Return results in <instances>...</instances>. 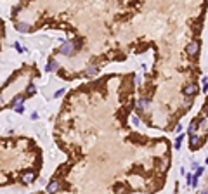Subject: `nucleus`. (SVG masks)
Returning <instances> with one entry per match:
<instances>
[{
  "mask_svg": "<svg viewBox=\"0 0 208 194\" xmlns=\"http://www.w3.org/2000/svg\"><path fill=\"white\" fill-rule=\"evenodd\" d=\"M198 50H199V42H191L189 45H187V49H186L187 56H196Z\"/></svg>",
  "mask_w": 208,
  "mask_h": 194,
  "instance_id": "obj_1",
  "label": "nucleus"
},
{
  "mask_svg": "<svg viewBox=\"0 0 208 194\" xmlns=\"http://www.w3.org/2000/svg\"><path fill=\"white\" fill-rule=\"evenodd\" d=\"M59 191V182L57 180H52V182H49V186H47V193L49 194H54Z\"/></svg>",
  "mask_w": 208,
  "mask_h": 194,
  "instance_id": "obj_2",
  "label": "nucleus"
},
{
  "mask_svg": "<svg viewBox=\"0 0 208 194\" xmlns=\"http://www.w3.org/2000/svg\"><path fill=\"white\" fill-rule=\"evenodd\" d=\"M59 50H61V54L68 56V54H71V50H73V43H62Z\"/></svg>",
  "mask_w": 208,
  "mask_h": 194,
  "instance_id": "obj_3",
  "label": "nucleus"
},
{
  "mask_svg": "<svg viewBox=\"0 0 208 194\" xmlns=\"http://www.w3.org/2000/svg\"><path fill=\"white\" fill-rule=\"evenodd\" d=\"M196 92H198V87H196V85H187V87L184 89V94H186V96H194Z\"/></svg>",
  "mask_w": 208,
  "mask_h": 194,
  "instance_id": "obj_4",
  "label": "nucleus"
},
{
  "mask_svg": "<svg viewBox=\"0 0 208 194\" xmlns=\"http://www.w3.org/2000/svg\"><path fill=\"white\" fill-rule=\"evenodd\" d=\"M33 178H35V175L31 173V172H26V173H23V177H21V180H23L24 184H30Z\"/></svg>",
  "mask_w": 208,
  "mask_h": 194,
  "instance_id": "obj_5",
  "label": "nucleus"
},
{
  "mask_svg": "<svg viewBox=\"0 0 208 194\" xmlns=\"http://www.w3.org/2000/svg\"><path fill=\"white\" fill-rule=\"evenodd\" d=\"M23 101H24V97H23V96H16L14 99H12L11 106H14V108H18V106H23Z\"/></svg>",
  "mask_w": 208,
  "mask_h": 194,
  "instance_id": "obj_6",
  "label": "nucleus"
},
{
  "mask_svg": "<svg viewBox=\"0 0 208 194\" xmlns=\"http://www.w3.org/2000/svg\"><path fill=\"white\" fill-rule=\"evenodd\" d=\"M198 146H199V139H198L196 135H192V137H191V147H192V149H196Z\"/></svg>",
  "mask_w": 208,
  "mask_h": 194,
  "instance_id": "obj_7",
  "label": "nucleus"
},
{
  "mask_svg": "<svg viewBox=\"0 0 208 194\" xmlns=\"http://www.w3.org/2000/svg\"><path fill=\"white\" fill-rule=\"evenodd\" d=\"M59 68V64H57L56 61H50L49 64H47V71H54V69H57Z\"/></svg>",
  "mask_w": 208,
  "mask_h": 194,
  "instance_id": "obj_8",
  "label": "nucleus"
},
{
  "mask_svg": "<svg viewBox=\"0 0 208 194\" xmlns=\"http://www.w3.org/2000/svg\"><path fill=\"white\" fill-rule=\"evenodd\" d=\"M16 26H18V30H19V31H23V33H24V31H28V28H30V26H28L26 23H18Z\"/></svg>",
  "mask_w": 208,
  "mask_h": 194,
  "instance_id": "obj_9",
  "label": "nucleus"
},
{
  "mask_svg": "<svg viewBox=\"0 0 208 194\" xmlns=\"http://www.w3.org/2000/svg\"><path fill=\"white\" fill-rule=\"evenodd\" d=\"M35 90H37V89H35V85H33V83H30V85H28V89H26V94H28V96H31Z\"/></svg>",
  "mask_w": 208,
  "mask_h": 194,
  "instance_id": "obj_10",
  "label": "nucleus"
},
{
  "mask_svg": "<svg viewBox=\"0 0 208 194\" xmlns=\"http://www.w3.org/2000/svg\"><path fill=\"white\" fill-rule=\"evenodd\" d=\"M196 125H198V121H192V123H191V127H189V134H191V135L196 132Z\"/></svg>",
  "mask_w": 208,
  "mask_h": 194,
  "instance_id": "obj_11",
  "label": "nucleus"
},
{
  "mask_svg": "<svg viewBox=\"0 0 208 194\" xmlns=\"http://www.w3.org/2000/svg\"><path fill=\"white\" fill-rule=\"evenodd\" d=\"M95 73H97V68H95V66H90V68L87 69V75H95Z\"/></svg>",
  "mask_w": 208,
  "mask_h": 194,
  "instance_id": "obj_12",
  "label": "nucleus"
},
{
  "mask_svg": "<svg viewBox=\"0 0 208 194\" xmlns=\"http://www.w3.org/2000/svg\"><path fill=\"white\" fill-rule=\"evenodd\" d=\"M146 106H148V101H144V99H141V101H139V108H141V109H144Z\"/></svg>",
  "mask_w": 208,
  "mask_h": 194,
  "instance_id": "obj_13",
  "label": "nucleus"
},
{
  "mask_svg": "<svg viewBox=\"0 0 208 194\" xmlns=\"http://www.w3.org/2000/svg\"><path fill=\"white\" fill-rule=\"evenodd\" d=\"M180 142H182V137H179V139L175 140V149H179V147H180Z\"/></svg>",
  "mask_w": 208,
  "mask_h": 194,
  "instance_id": "obj_14",
  "label": "nucleus"
},
{
  "mask_svg": "<svg viewBox=\"0 0 208 194\" xmlns=\"http://www.w3.org/2000/svg\"><path fill=\"white\" fill-rule=\"evenodd\" d=\"M16 113H24V108H23V106H18V108H16Z\"/></svg>",
  "mask_w": 208,
  "mask_h": 194,
  "instance_id": "obj_15",
  "label": "nucleus"
},
{
  "mask_svg": "<svg viewBox=\"0 0 208 194\" xmlns=\"http://www.w3.org/2000/svg\"><path fill=\"white\" fill-rule=\"evenodd\" d=\"M62 94H64V89H61V90H57V92H56V97L62 96Z\"/></svg>",
  "mask_w": 208,
  "mask_h": 194,
  "instance_id": "obj_16",
  "label": "nucleus"
},
{
  "mask_svg": "<svg viewBox=\"0 0 208 194\" xmlns=\"http://www.w3.org/2000/svg\"><path fill=\"white\" fill-rule=\"evenodd\" d=\"M116 193H118V194H125V189H123V187H120V189H116Z\"/></svg>",
  "mask_w": 208,
  "mask_h": 194,
  "instance_id": "obj_17",
  "label": "nucleus"
},
{
  "mask_svg": "<svg viewBox=\"0 0 208 194\" xmlns=\"http://www.w3.org/2000/svg\"><path fill=\"white\" fill-rule=\"evenodd\" d=\"M4 106V99H2V94H0V108Z\"/></svg>",
  "mask_w": 208,
  "mask_h": 194,
  "instance_id": "obj_18",
  "label": "nucleus"
},
{
  "mask_svg": "<svg viewBox=\"0 0 208 194\" xmlns=\"http://www.w3.org/2000/svg\"><path fill=\"white\" fill-rule=\"evenodd\" d=\"M201 194H208V191H201Z\"/></svg>",
  "mask_w": 208,
  "mask_h": 194,
  "instance_id": "obj_19",
  "label": "nucleus"
}]
</instances>
